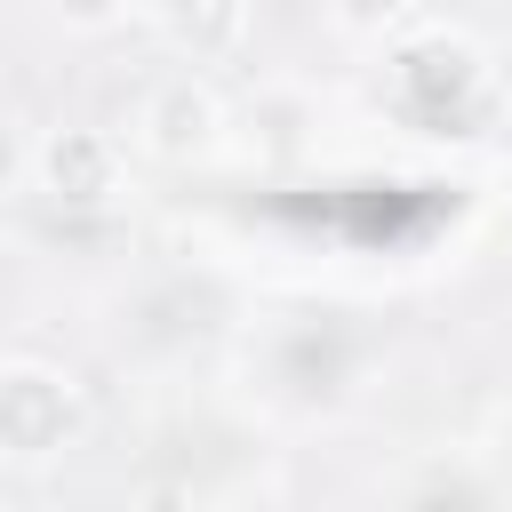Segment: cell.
Wrapping results in <instances>:
<instances>
[{
	"label": "cell",
	"mask_w": 512,
	"mask_h": 512,
	"mask_svg": "<svg viewBox=\"0 0 512 512\" xmlns=\"http://www.w3.org/2000/svg\"><path fill=\"white\" fill-rule=\"evenodd\" d=\"M32 152H40V136L0 104V200H16V192L32 184Z\"/></svg>",
	"instance_id": "5"
},
{
	"label": "cell",
	"mask_w": 512,
	"mask_h": 512,
	"mask_svg": "<svg viewBox=\"0 0 512 512\" xmlns=\"http://www.w3.org/2000/svg\"><path fill=\"white\" fill-rule=\"evenodd\" d=\"M136 144L152 152V160H168V168H192V160H208L216 144H224V96L184 64V72H160L152 88H144V104H136Z\"/></svg>",
	"instance_id": "1"
},
{
	"label": "cell",
	"mask_w": 512,
	"mask_h": 512,
	"mask_svg": "<svg viewBox=\"0 0 512 512\" xmlns=\"http://www.w3.org/2000/svg\"><path fill=\"white\" fill-rule=\"evenodd\" d=\"M120 168H128V152L112 128H48L32 152V184H48L56 200H112Z\"/></svg>",
	"instance_id": "3"
},
{
	"label": "cell",
	"mask_w": 512,
	"mask_h": 512,
	"mask_svg": "<svg viewBox=\"0 0 512 512\" xmlns=\"http://www.w3.org/2000/svg\"><path fill=\"white\" fill-rule=\"evenodd\" d=\"M152 32H168L176 48H192V64H208V48H232L248 32V8H152Z\"/></svg>",
	"instance_id": "4"
},
{
	"label": "cell",
	"mask_w": 512,
	"mask_h": 512,
	"mask_svg": "<svg viewBox=\"0 0 512 512\" xmlns=\"http://www.w3.org/2000/svg\"><path fill=\"white\" fill-rule=\"evenodd\" d=\"M72 440V384L56 368H0V456L40 464Z\"/></svg>",
	"instance_id": "2"
}]
</instances>
